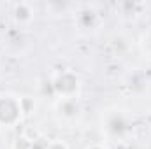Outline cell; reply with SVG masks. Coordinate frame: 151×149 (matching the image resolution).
<instances>
[{
	"instance_id": "cell-1",
	"label": "cell",
	"mask_w": 151,
	"mask_h": 149,
	"mask_svg": "<svg viewBox=\"0 0 151 149\" xmlns=\"http://www.w3.org/2000/svg\"><path fill=\"white\" fill-rule=\"evenodd\" d=\"M100 130L102 135L111 142H128L135 132V117L125 107H107L100 116Z\"/></svg>"
},
{
	"instance_id": "cell-2",
	"label": "cell",
	"mask_w": 151,
	"mask_h": 149,
	"mask_svg": "<svg viewBox=\"0 0 151 149\" xmlns=\"http://www.w3.org/2000/svg\"><path fill=\"white\" fill-rule=\"evenodd\" d=\"M49 84H51V90H53V95L56 97V100L58 98H79L81 77L72 69L56 70L51 77Z\"/></svg>"
},
{
	"instance_id": "cell-3",
	"label": "cell",
	"mask_w": 151,
	"mask_h": 149,
	"mask_svg": "<svg viewBox=\"0 0 151 149\" xmlns=\"http://www.w3.org/2000/svg\"><path fill=\"white\" fill-rule=\"evenodd\" d=\"M23 112L19 105V97L12 93H0V126L2 128H14L21 125Z\"/></svg>"
},
{
	"instance_id": "cell-4",
	"label": "cell",
	"mask_w": 151,
	"mask_h": 149,
	"mask_svg": "<svg viewBox=\"0 0 151 149\" xmlns=\"http://www.w3.org/2000/svg\"><path fill=\"white\" fill-rule=\"evenodd\" d=\"M102 23H104L102 14L91 5H83L74 14V27L76 30L79 34H83V35L97 34L99 28L102 27Z\"/></svg>"
},
{
	"instance_id": "cell-5",
	"label": "cell",
	"mask_w": 151,
	"mask_h": 149,
	"mask_svg": "<svg viewBox=\"0 0 151 149\" xmlns=\"http://www.w3.org/2000/svg\"><path fill=\"white\" fill-rule=\"evenodd\" d=\"M53 111L60 123L74 125L83 116V104L79 98H58L53 105Z\"/></svg>"
},
{
	"instance_id": "cell-6",
	"label": "cell",
	"mask_w": 151,
	"mask_h": 149,
	"mask_svg": "<svg viewBox=\"0 0 151 149\" xmlns=\"http://www.w3.org/2000/svg\"><path fill=\"white\" fill-rule=\"evenodd\" d=\"M11 18L18 28H27L35 19V9L30 2H16V4H12Z\"/></svg>"
},
{
	"instance_id": "cell-7",
	"label": "cell",
	"mask_w": 151,
	"mask_h": 149,
	"mask_svg": "<svg viewBox=\"0 0 151 149\" xmlns=\"http://www.w3.org/2000/svg\"><path fill=\"white\" fill-rule=\"evenodd\" d=\"M109 47H111V51H113V56L121 58V56H125V54L128 53V49H130V39L127 37L125 34H118V35H114V37L109 40Z\"/></svg>"
},
{
	"instance_id": "cell-8",
	"label": "cell",
	"mask_w": 151,
	"mask_h": 149,
	"mask_svg": "<svg viewBox=\"0 0 151 149\" xmlns=\"http://www.w3.org/2000/svg\"><path fill=\"white\" fill-rule=\"evenodd\" d=\"M19 105H21L23 117L28 119V117H32L37 112V98L32 97V95H21L19 97Z\"/></svg>"
},
{
	"instance_id": "cell-9",
	"label": "cell",
	"mask_w": 151,
	"mask_h": 149,
	"mask_svg": "<svg viewBox=\"0 0 151 149\" xmlns=\"http://www.w3.org/2000/svg\"><path fill=\"white\" fill-rule=\"evenodd\" d=\"M35 140H32L25 132H21L19 135L14 137V140L11 142V149H32Z\"/></svg>"
},
{
	"instance_id": "cell-10",
	"label": "cell",
	"mask_w": 151,
	"mask_h": 149,
	"mask_svg": "<svg viewBox=\"0 0 151 149\" xmlns=\"http://www.w3.org/2000/svg\"><path fill=\"white\" fill-rule=\"evenodd\" d=\"M139 47H141L142 56L151 62V28H148V30L141 35V39H139Z\"/></svg>"
},
{
	"instance_id": "cell-11",
	"label": "cell",
	"mask_w": 151,
	"mask_h": 149,
	"mask_svg": "<svg viewBox=\"0 0 151 149\" xmlns=\"http://www.w3.org/2000/svg\"><path fill=\"white\" fill-rule=\"evenodd\" d=\"M46 149H70V148H69V144H67L63 139L55 137V139H49V140H47Z\"/></svg>"
},
{
	"instance_id": "cell-12",
	"label": "cell",
	"mask_w": 151,
	"mask_h": 149,
	"mask_svg": "<svg viewBox=\"0 0 151 149\" xmlns=\"http://www.w3.org/2000/svg\"><path fill=\"white\" fill-rule=\"evenodd\" d=\"M46 144H47V140L46 139H37L35 142H34V146H32V149H46Z\"/></svg>"
},
{
	"instance_id": "cell-13",
	"label": "cell",
	"mask_w": 151,
	"mask_h": 149,
	"mask_svg": "<svg viewBox=\"0 0 151 149\" xmlns=\"http://www.w3.org/2000/svg\"><path fill=\"white\" fill-rule=\"evenodd\" d=\"M84 149H109V146H107V144H104V142H93V144L86 146Z\"/></svg>"
},
{
	"instance_id": "cell-14",
	"label": "cell",
	"mask_w": 151,
	"mask_h": 149,
	"mask_svg": "<svg viewBox=\"0 0 151 149\" xmlns=\"http://www.w3.org/2000/svg\"><path fill=\"white\" fill-rule=\"evenodd\" d=\"M0 75H2V60H0Z\"/></svg>"
}]
</instances>
